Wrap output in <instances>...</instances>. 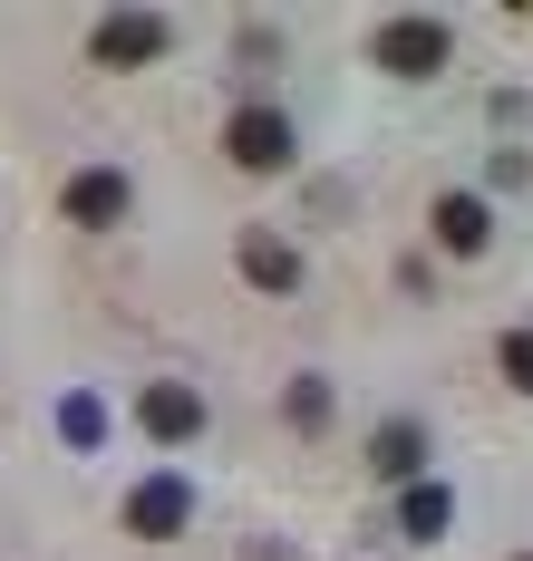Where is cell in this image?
I'll return each mask as SVG.
<instances>
[{
  "label": "cell",
  "mask_w": 533,
  "mask_h": 561,
  "mask_svg": "<svg viewBox=\"0 0 533 561\" xmlns=\"http://www.w3.org/2000/svg\"><path fill=\"white\" fill-rule=\"evenodd\" d=\"M495 358H504V378L533 397V330H504V348H495Z\"/></svg>",
  "instance_id": "obj_11"
},
{
  "label": "cell",
  "mask_w": 533,
  "mask_h": 561,
  "mask_svg": "<svg viewBox=\"0 0 533 561\" xmlns=\"http://www.w3.org/2000/svg\"><path fill=\"white\" fill-rule=\"evenodd\" d=\"M59 426L78 436V446H98V436H107V416H98V397H68V407H59Z\"/></svg>",
  "instance_id": "obj_12"
},
{
  "label": "cell",
  "mask_w": 533,
  "mask_h": 561,
  "mask_svg": "<svg viewBox=\"0 0 533 561\" xmlns=\"http://www.w3.org/2000/svg\"><path fill=\"white\" fill-rule=\"evenodd\" d=\"M378 68H388V78H436V68H446V20H427V10L388 20V30H378Z\"/></svg>",
  "instance_id": "obj_2"
},
{
  "label": "cell",
  "mask_w": 533,
  "mask_h": 561,
  "mask_svg": "<svg viewBox=\"0 0 533 561\" xmlns=\"http://www.w3.org/2000/svg\"><path fill=\"white\" fill-rule=\"evenodd\" d=\"M184 523H194V494H184L175 474H146V484L126 494V533H136V542H175Z\"/></svg>",
  "instance_id": "obj_3"
},
{
  "label": "cell",
  "mask_w": 533,
  "mask_h": 561,
  "mask_svg": "<svg viewBox=\"0 0 533 561\" xmlns=\"http://www.w3.org/2000/svg\"><path fill=\"white\" fill-rule=\"evenodd\" d=\"M408 533H417V542L446 533V494H436V484H417V494H408Z\"/></svg>",
  "instance_id": "obj_10"
},
{
  "label": "cell",
  "mask_w": 533,
  "mask_h": 561,
  "mask_svg": "<svg viewBox=\"0 0 533 561\" xmlns=\"http://www.w3.org/2000/svg\"><path fill=\"white\" fill-rule=\"evenodd\" d=\"M126 204H136V184H126L117 165H88V174H68V224L107 232V224H126Z\"/></svg>",
  "instance_id": "obj_5"
},
{
  "label": "cell",
  "mask_w": 533,
  "mask_h": 561,
  "mask_svg": "<svg viewBox=\"0 0 533 561\" xmlns=\"http://www.w3.org/2000/svg\"><path fill=\"white\" fill-rule=\"evenodd\" d=\"M436 242H446V252H485V242H495V214H485L475 194H436Z\"/></svg>",
  "instance_id": "obj_8"
},
{
  "label": "cell",
  "mask_w": 533,
  "mask_h": 561,
  "mask_svg": "<svg viewBox=\"0 0 533 561\" xmlns=\"http://www.w3.org/2000/svg\"><path fill=\"white\" fill-rule=\"evenodd\" d=\"M224 156H234L242 174H282L292 165V126H282L272 107H242L234 126H224Z\"/></svg>",
  "instance_id": "obj_4"
},
{
  "label": "cell",
  "mask_w": 533,
  "mask_h": 561,
  "mask_svg": "<svg viewBox=\"0 0 533 561\" xmlns=\"http://www.w3.org/2000/svg\"><path fill=\"white\" fill-rule=\"evenodd\" d=\"M368 465H378L388 484H408L417 465H427V426H408V416H388V426L368 436Z\"/></svg>",
  "instance_id": "obj_7"
},
{
  "label": "cell",
  "mask_w": 533,
  "mask_h": 561,
  "mask_svg": "<svg viewBox=\"0 0 533 561\" xmlns=\"http://www.w3.org/2000/svg\"><path fill=\"white\" fill-rule=\"evenodd\" d=\"M166 39H175L166 10H107L98 39H88V58H98V68H146V58H166Z\"/></svg>",
  "instance_id": "obj_1"
},
{
  "label": "cell",
  "mask_w": 533,
  "mask_h": 561,
  "mask_svg": "<svg viewBox=\"0 0 533 561\" xmlns=\"http://www.w3.org/2000/svg\"><path fill=\"white\" fill-rule=\"evenodd\" d=\"M242 280H262V290H292L300 280V252L282 232H242Z\"/></svg>",
  "instance_id": "obj_9"
},
{
  "label": "cell",
  "mask_w": 533,
  "mask_h": 561,
  "mask_svg": "<svg viewBox=\"0 0 533 561\" xmlns=\"http://www.w3.org/2000/svg\"><path fill=\"white\" fill-rule=\"evenodd\" d=\"M320 416H330V388H320V378H300V388H292V426H320Z\"/></svg>",
  "instance_id": "obj_13"
},
{
  "label": "cell",
  "mask_w": 533,
  "mask_h": 561,
  "mask_svg": "<svg viewBox=\"0 0 533 561\" xmlns=\"http://www.w3.org/2000/svg\"><path fill=\"white\" fill-rule=\"evenodd\" d=\"M136 416H146V436H156V446H184V436H204V397L175 388V378H156V388L136 397Z\"/></svg>",
  "instance_id": "obj_6"
}]
</instances>
